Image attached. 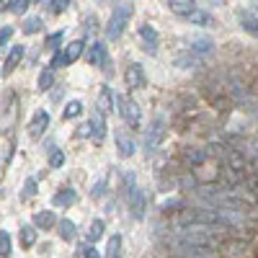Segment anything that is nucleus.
Listing matches in <instances>:
<instances>
[{
    "label": "nucleus",
    "instance_id": "nucleus-6",
    "mask_svg": "<svg viewBox=\"0 0 258 258\" xmlns=\"http://www.w3.org/2000/svg\"><path fill=\"white\" fill-rule=\"evenodd\" d=\"M109 49H106V44H101V41H96V44L88 47V64H93V68H101V70H109Z\"/></svg>",
    "mask_w": 258,
    "mask_h": 258
},
{
    "label": "nucleus",
    "instance_id": "nucleus-36",
    "mask_svg": "<svg viewBox=\"0 0 258 258\" xmlns=\"http://www.w3.org/2000/svg\"><path fill=\"white\" fill-rule=\"evenodd\" d=\"M106 188H109V178H103V181H98L93 188H91V197L93 199H101L103 194H106Z\"/></svg>",
    "mask_w": 258,
    "mask_h": 258
},
{
    "label": "nucleus",
    "instance_id": "nucleus-41",
    "mask_svg": "<svg viewBox=\"0 0 258 258\" xmlns=\"http://www.w3.org/2000/svg\"><path fill=\"white\" fill-rule=\"evenodd\" d=\"M181 188H197V178H194V176H183L181 178Z\"/></svg>",
    "mask_w": 258,
    "mask_h": 258
},
{
    "label": "nucleus",
    "instance_id": "nucleus-28",
    "mask_svg": "<svg viewBox=\"0 0 258 258\" xmlns=\"http://www.w3.org/2000/svg\"><path fill=\"white\" fill-rule=\"evenodd\" d=\"M41 26H44V21H41L39 16H31V18H26V24H24V34H39L41 31Z\"/></svg>",
    "mask_w": 258,
    "mask_h": 258
},
{
    "label": "nucleus",
    "instance_id": "nucleus-25",
    "mask_svg": "<svg viewBox=\"0 0 258 258\" xmlns=\"http://www.w3.org/2000/svg\"><path fill=\"white\" fill-rule=\"evenodd\" d=\"M199 62H202V57L194 54V52H186V54H178L176 57V64H178V68H183V70L194 68V64H199Z\"/></svg>",
    "mask_w": 258,
    "mask_h": 258
},
{
    "label": "nucleus",
    "instance_id": "nucleus-22",
    "mask_svg": "<svg viewBox=\"0 0 258 258\" xmlns=\"http://www.w3.org/2000/svg\"><path fill=\"white\" fill-rule=\"evenodd\" d=\"M18 238H21V245H24V248H31L36 243V227L34 225H24L21 232H18Z\"/></svg>",
    "mask_w": 258,
    "mask_h": 258
},
{
    "label": "nucleus",
    "instance_id": "nucleus-8",
    "mask_svg": "<svg viewBox=\"0 0 258 258\" xmlns=\"http://www.w3.org/2000/svg\"><path fill=\"white\" fill-rule=\"evenodd\" d=\"M114 106H116L114 91L109 88V85H101L98 98H96V111H101V114H111V111H114Z\"/></svg>",
    "mask_w": 258,
    "mask_h": 258
},
{
    "label": "nucleus",
    "instance_id": "nucleus-44",
    "mask_svg": "<svg viewBox=\"0 0 258 258\" xmlns=\"http://www.w3.org/2000/svg\"><path fill=\"white\" fill-rule=\"evenodd\" d=\"M13 8V0H0V11H11Z\"/></svg>",
    "mask_w": 258,
    "mask_h": 258
},
{
    "label": "nucleus",
    "instance_id": "nucleus-13",
    "mask_svg": "<svg viewBox=\"0 0 258 258\" xmlns=\"http://www.w3.org/2000/svg\"><path fill=\"white\" fill-rule=\"evenodd\" d=\"M83 49H85V41H83V39H78V41H73V44H68V49L62 52L64 64H73V62H78V59H80V54H83Z\"/></svg>",
    "mask_w": 258,
    "mask_h": 258
},
{
    "label": "nucleus",
    "instance_id": "nucleus-42",
    "mask_svg": "<svg viewBox=\"0 0 258 258\" xmlns=\"http://www.w3.org/2000/svg\"><path fill=\"white\" fill-rule=\"evenodd\" d=\"M59 64H64V59H62V52H54V57H52V62H49V68L54 70V68H59Z\"/></svg>",
    "mask_w": 258,
    "mask_h": 258
},
{
    "label": "nucleus",
    "instance_id": "nucleus-18",
    "mask_svg": "<svg viewBox=\"0 0 258 258\" xmlns=\"http://www.w3.org/2000/svg\"><path fill=\"white\" fill-rule=\"evenodd\" d=\"M181 158H183L186 165H202L207 160V153H204V150H199V147H186Z\"/></svg>",
    "mask_w": 258,
    "mask_h": 258
},
{
    "label": "nucleus",
    "instance_id": "nucleus-7",
    "mask_svg": "<svg viewBox=\"0 0 258 258\" xmlns=\"http://www.w3.org/2000/svg\"><path fill=\"white\" fill-rule=\"evenodd\" d=\"M49 121H52V116H49V111H44V109H39L36 114H34V119H31V124H29V135L34 137V140H39L41 135L47 132V126H49Z\"/></svg>",
    "mask_w": 258,
    "mask_h": 258
},
{
    "label": "nucleus",
    "instance_id": "nucleus-15",
    "mask_svg": "<svg viewBox=\"0 0 258 258\" xmlns=\"http://www.w3.org/2000/svg\"><path fill=\"white\" fill-rule=\"evenodd\" d=\"M188 52L199 54V57H207V54H212V52H214V41H212V39H207V36L194 39V41H191V47H188Z\"/></svg>",
    "mask_w": 258,
    "mask_h": 258
},
{
    "label": "nucleus",
    "instance_id": "nucleus-9",
    "mask_svg": "<svg viewBox=\"0 0 258 258\" xmlns=\"http://www.w3.org/2000/svg\"><path fill=\"white\" fill-rule=\"evenodd\" d=\"M140 39H142V49L147 52V54H158V31L150 26V24H142L140 26Z\"/></svg>",
    "mask_w": 258,
    "mask_h": 258
},
{
    "label": "nucleus",
    "instance_id": "nucleus-17",
    "mask_svg": "<svg viewBox=\"0 0 258 258\" xmlns=\"http://www.w3.org/2000/svg\"><path fill=\"white\" fill-rule=\"evenodd\" d=\"M238 21H240V26H243L245 34H250V36L258 39V18H255L250 11H243V13L238 16Z\"/></svg>",
    "mask_w": 258,
    "mask_h": 258
},
{
    "label": "nucleus",
    "instance_id": "nucleus-39",
    "mask_svg": "<svg viewBox=\"0 0 258 258\" xmlns=\"http://www.w3.org/2000/svg\"><path fill=\"white\" fill-rule=\"evenodd\" d=\"M64 163V153H62V150H54V153L49 155V168H59Z\"/></svg>",
    "mask_w": 258,
    "mask_h": 258
},
{
    "label": "nucleus",
    "instance_id": "nucleus-26",
    "mask_svg": "<svg viewBox=\"0 0 258 258\" xmlns=\"http://www.w3.org/2000/svg\"><path fill=\"white\" fill-rule=\"evenodd\" d=\"M103 230H106V225H103L101 220H93V222H91V230H88V243H91V245L103 238Z\"/></svg>",
    "mask_w": 258,
    "mask_h": 258
},
{
    "label": "nucleus",
    "instance_id": "nucleus-31",
    "mask_svg": "<svg viewBox=\"0 0 258 258\" xmlns=\"http://www.w3.org/2000/svg\"><path fill=\"white\" fill-rule=\"evenodd\" d=\"M250 245L248 243H240V240H232V243H225V250L230 253V255H243L245 250H248Z\"/></svg>",
    "mask_w": 258,
    "mask_h": 258
},
{
    "label": "nucleus",
    "instance_id": "nucleus-23",
    "mask_svg": "<svg viewBox=\"0 0 258 258\" xmlns=\"http://www.w3.org/2000/svg\"><path fill=\"white\" fill-rule=\"evenodd\" d=\"M83 114V103L80 101H68L64 103V109H62V119L68 121V119H78Z\"/></svg>",
    "mask_w": 258,
    "mask_h": 258
},
{
    "label": "nucleus",
    "instance_id": "nucleus-45",
    "mask_svg": "<svg viewBox=\"0 0 258 258\" xmlns=\"http://www.w3.org/2000/svg\"><path fill=\"white\" fill-rule=\"evenodd\" d=\"M209 3H217V6H222V3H225V0H209Z\"/></svg>",
    "mask_w": 258,
    "mask_h": 258
},
{
    "label": "nucleus",
    "instance_id": "nucleus-34",
    "mask_svg": "<svg viewBox=\"0 0 258 258\" xmlns=\"http://www.w3.org/2000/svg\"><path fill=\"white\" fill-rule=\"evenodd\" d=\"M70 3H73V0H49V13L59 16V13H64L70 8Z\"/></svg>",
    "mask_w": 258,
    "mask_h": 258
},
{
    "label": "nucleus",
    "instance_id": "nucleus-43",
    "mask_svg": "<svg viewBox=\"0 0 258 258\" xmlns=\"http://www.w3.org/2000/svg\"><path fill=\"white\" fill-rule=\"evenodd\" d=\"M248 11H250V13L258 18V0H250V3H248Z\"/></svg>",
    "mask_w": 258,
    "mask_h": 258
},
{
    "label": "nucleus",
    "instance_id": "nucleus-38",
    "mask_svg": "<svg viewBox=\"0 0 258 258\" xmlns=\"http://www.w3.org/2000/svg\"><path fill=\"white\" fill-rule=\"evenodd\" d=\"M13 26H3V29H0V49H3L6 44H8V41H11V36H13Z\"/></svg>",
    "mask_w": 258,
    "mask_h": 258
},
{
    "label": "nucleus",
    "instance_id": "nucleus-29",
    "mask_svg": "<svg viewBox=\"0 0 258 258\" xmlns=\"http://www.w3.org/2000/svg\"><path fill=\"white\" fill-rule=\"evenodd\" d=\"M52 83H54V73H52V68L41 70V75H39V91H49V88H52Z\"/></svg>",
    "mask_w": 258,
    "mask_h": 258
},
{
    "label": "nucleus",
    "instance_id": "nucleus-33",
    "mask_svg": "<svg viewBox=\"0 0 258 258\" xmlns=\"http://www.w3.org/2000/svg\"><path fill=\"white\" fill-rule=\"evenodd\" d=\"M11 255V235L6 230H0V258Z\"/></svg>",
    "mask_w": 258,
    "mask_h": 258
},
{
    "label": "nucleus",
    "instance_id": "nucleus-5",
    "mask_svg": "<svg viewBox=\"0 0 258 258\" xmlns=\"http://www.w3.org/2000/svg\"><path fill=\"white\" fill-rule=\"evenodd\" d=\"M124 80H126V88H129V91H140V88H145L147 78H145L142 64H140V62H132V64H129L126 73H124Z\"/></svg>",
    "mask_w": 258,
    "mask_h": 258
},
{
    "label": "nucleus",
    "instance_id": "nucleus-20",
    "mask_svg": "<svg viewBox=\"0 0 258 258\" xmlns=\"http://www.w3.org/2000/svg\"><path fill=\"white\" fill-rule=\"evenodd\" d=\"M168 6H170V11L178 13V16H188L194 8H197L194 0H168Z\"/></svg>",
    "mask_w": 258,
    "mask_h": 258
},
{
    "label": "nucleus",
    "instance_id": "nucleus-10",
    "mask_svg": "<svg viewBox=\"0 0 258 258\" xmlns=\"http://www.w3.org/2000/svg\"><path fill=\"white\" fill-rule=\"evenodd\" d=\"M116 150H119V155H121V158H132V155H135V150H137L135 137L129 135V132H124V129H119V132H116Z\"/></svg>",
    "mask_w": 258,
    "mask_h": 258
},
{
    "label": "nucleus",
    "instance_id": "nucleus-16",
    "mask_svg": "<svg viewBox=\"0 0 258 258\" xmlns=\"http://www.w3.org/2000/svg\"><path fill=\"white\" fill-rule=\"evenodd\" d=\"M54 207H70V204H75L78 202V194L70 188V186H64V188H59L57 194H54Z\"/></svg>",
    "mask_w": 258,
    "mask_h": 258
},
{
    "label": "nucleus",
    "instance_id": "nucleus-37",
    "mask_svg": "<svg viewBox=\"0 0 258 258\" xmlns=\"http://www.w3.org/2000/svg\"><path fill=\"white\" fill-rule=\"evenodd\" d=\"M29 6H31V0H13V8H11V11H13L16 16H24V13L29 11Z\"/></svg>",
    "mask_w": 258,
    "mask_h": 258
},
{
    "label": "nucleus",
    "instance_id": "nucleus-21",
    "mask_svg": "<svg viewBox=\"0 0 258 258\" xmlns=\"http://www.w3.org/2000/svg\"><path fill=\"white\" fill-rule=\"evenodd\" d=\"M57 230H59V238H62V240H75L78 227H75L73 220H59V222H57Z\"/></svg>",
    "mask_w": 258,
    "mask_h": 258
},
{
    "label": "nucleus",
    "instance_id": "nucleus-3",
    "mask_svg": "<svg viewBox=\"0 0 258 258\" xmlns=\"http://www.w3.org/2000/svg\"><path fill=\"white\" fill-rule=\"evenodd\" d=\"M165 137V121L163 119H155L153 124L147 126V132H145V150H147V158L158 150V145L163 142Z\"/></svg>",
    "mask_w": 258,
    "mask_h": 258
},
{
    "label": "nucleus",
    "instance_id": "nucleus-14",
    "mask_svg": "<svg viewBox=\"0 0 258 258\" xmlns=\"http://www.w3.org/2000/svg\"><path fill=\"white\" fill-rule=\"evenodd\" d=\"M24 47H13L11 52H8V57H6V64H3V75H11L16 68H18V62L24 59Z\"/></svg>",
    "mask_w": 258,
    "mask_h": 258
},
{
    "label": "nucleus",
    "instance_id": "nucleus-12",
    "mask_svg": "<svg viewBox=\"0 0 258 258\" xmlns=\"http://www.w3.org/2000/svg\"><path fill=\"white\" fill-rule=\"evenodd\" d=\"M54 225H57V214H54V212L44 209V212H36V214H34V227L49 230V227H54Z\"/></svg>",
    "mask_w": 258,
    "mask_h": 258
},
{
    "label": "nucleus",
    "instance_id": "nucleus-46",
    "mask_svg": "<svg viewBox=\"0 0 258 258\" xmlns=\"http://www.w3.org/2000/svg\"><path fill=\"white\" fill-rule=\"evenodd\" d=\"M98 3H103V0H98Z\"/></svg>",
    "mask_w": 258,
    "mask_h": 258
},
{
    "label": "nucleus",
    "instance_id": "nucleus-24",
    "mask_svg": "<svg viewBox=\"0 0 258 258\" xmlns=\"http://www.w3.org/2000/svg\"><path fill=\"white\" fill-rule=\"evenodd\" d=\"M106 258H121V235H111V238H109Z\"/></svg>",
    "mask_w": 258,
    "mask_h": 258
},
{
    "label": "nucleus",
    "instance_id": "nucleus-27",
    "mask_svg": "<svg viewBox=\"0 0 258 258\" xmlns=\"http://www.w3.org/2000/svg\"><path fill=\"white\" fill-rule=\"evenodd\" d=\"M181 209H186V202H183V199H168V202H163V204H160V212H163V214L181 212Z\"/></svg>",
    "mask_w": 258,
    "mask_h": 258
},
{
    "label": "nucleus",
    "instance_id": "nucleus-30",
    "mask_svg": "<svg viewBox=\"0 0 258 258\" xmlns=\"http://www.w3.org/2000/svg\"><path fill=\"white\" fill-rule=\"evenodd\" d=\"M34 197H36V178H26V181H24V191H21V199L29 202V199H34Z\"/></svg>",
    "mask_w": 258,
    "mask_h": 258
},
{
    "label": "nucleus",
    "instance_id": "nucleus-19",
    "mask_svg": "<svg viewBox=\"0 0 258 258\" xmlns=\"http://www.w3.org/2000/svg\"><path fill=\"white\" fill-rule=\"evenodd\" d=\"M188 24H194V26H209L212 24V16L207 13V11H202V8H194L188 16H183Z\"/></svg>",
    "mask_w": 258,
    "mask_h": 258
},
{
    "label": "nucleus",
    "instance_id": "nucleus-4",
    "mask_svg": "<svg viewBox=\"0 0 258 258\" xmlns=\"http://www.w3.org/2000/svg\"><path fill=\"white\" fill-rule=\"evenodd\" d=\"M88 137H91L96 145L103 142V137H106V114L93 111V114L88 116Z\"/></svg>",
    "mask_w": 258,
    "mask_h": 258
},
{
    "label": "nucleus",
    "instance_id": "nucleus-11",
    "mask_svg": "<svg viewBox=\"0 0 258 258\" xmlns=\"http://www.w3.org/2000/svg\"><path fill=\"white\" fill-rule=\"evenodd\" d=\"M145 204H147L145 191L135 188L132 194H129V212H132V217H135V220H142V217H145Z\"/></svg>",
    "mask_w": 258,
    "mask_h": 258
},
{
    "label": "nucleus",
    "instance_id": "nucleus-32",
    "mask_svg": "<svg viewBox=\"0 0 258 258\" xmlns=\"http://www.w3.org/2000/svg\"><path fill=\"white\" fill-rule=\"evenodd\" d=\"M121 191L124 194L135 191V173H132V170H124V173H121Z\"/></svg>",
    "mask_w": 258,
    "mask_h": 258
},
{
    "label": "nucleus",
    "instance_id": "nucleus-1",
    "mask_svg": "<svg viewBox=\"0 0 258 258\" xmlns=\"http://www.w3.org/2000/svg\"><path fill=\"white\" fill-rule=\"evenodd\" d=\"M132 13H135L132 3H119V6L114 8V13L109 16V26H106V36H109L111 41H116V39L124 34V29L129 26V18H132Z\"/></svg>",
    "mask_w": 258,
    "mask_h": 258
},
{
    "label": "nucleus",
    "instance_id": "nucleus-40",
    "mask_svg": "<svg viewBox=\"0 0 258 258\" xmlns=\"http://www.w3.org/2000/svg\"><path fill=\"white\" fill-rule=\"evenodd\" d=\"M80 255H83V258H101V255H98V250H96V248H93L91 243L80 245Z\"/></svg>",
    "mask_w": 258,
    "mask_h": 258
},
{
    "label": "nucleus",
    "instance_id": "nucleus-35",
    "mask_svg": "<svg viewBox=\"0 0 258 258\" xmlns=\"http://www.w3.org/2000/svg\"><path fill=\"white\" fill-rule=\"evenodd\" d=\"M62 36H64L62 31H57V34H49V36H47V47H49L52 52H59V44H62Z\"/></svg>",
    "mask_w": 258,
    "mask_h": 258
},
{
    "label": "nucleus",
    "instance_id": "nucleus-2",
    "mask_svg": "<svg viewBox=\"0 0 258 258\" xmlns=\"http://www.w3.org/2000/svg\"><path fill=\"white\" fill-rule=\"evenodd\" d=\"M116 109H119V116L124 119V124L140 126L142 111H140V106H137L132 98H129V96H119V98H116Z\"/></svg>",
    "mask_w": 258,
    "mask_h": 258
}]
</instances>
